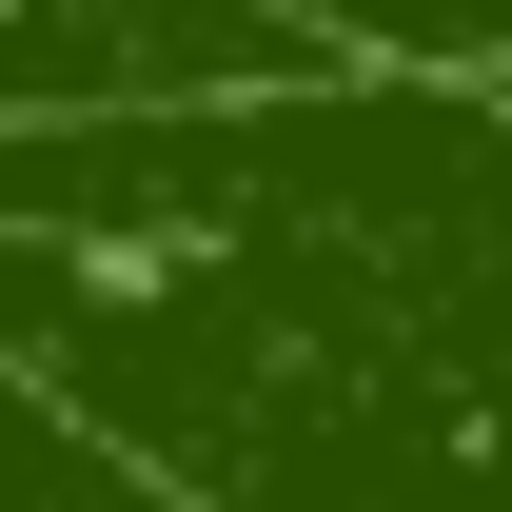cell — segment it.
<instances>
[{
  "mask_svg": "<svg viewBox=\"0 0 512 512\" xmlns=\"http://www.w3.org/2000/svg\"><path fill=\"white\" fill-rule=\"evenodd\" d=\"M335 79H434V99H512V0H276Z\"/></svg>",
  "mask_w": 512,
  "mask_h": 512,
  "instance_id": "obj_1",
  "label": "cell"
}]
</instances>
